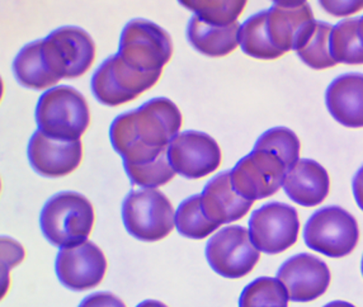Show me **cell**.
Listing matches in <instances>:
<instances>
[{"label":"cell","instance_id":"1","mask_svg":"<svg viewBox=\"0 0 363 307\" xmlns=\"http://www.w3.org/2000/svg\"><path fill=\"white\" fill-rule=\"evenodd\" d=\"M183 117L176 103L159 96L116 117L109 127V140L123 165L150 163L168 152L179 135Z\"/></svg>","mask_w":363,"mask_h":307},{"label":"cell","instance_id":"2","mask_svg":"<svg viewBox=\"0 0 363 307\" xmlns=\"http://www.w3.org/2000/svg\"><path fill=\"white\" fill-rule=\"evenodd\" d=\"M94 208L89 199L73 191L57 193L43 206L40 226L51 245L74 247L86 241L94 226Z\"/></svg>","mask_w":363,"mask_h":307},{"label":"cell","instance_id":"3","mask_svg":"<svg viewBox=\"0 0 363 307\" xmlns=\"http://www.w3.org/2000/svg\"><path fill=\"white\" fill-rule=\"evenodd\" d=\"M36 123L49 138L78 141L89 127L91 111L80 91L69 85H57L40 96Z\"/></svg>","mask_w":363,"mask_h":307},{"label":"cell","instance_id":"4","mask_svg":"<svg viewBox=\"0 0 363 307\" xmlns=\"http://www.w3.org/2000/svg\"><path fill=\"white\" fill-rule=\"evenodd\" d=\"M122 220L138 240H163L176 228V212L168 197L157 189L131 191L122 203Z\"/></svg>","mask_w":363,"mask_h":307},{"label":"cell","instance_id":"5","mask_svg":"<svg viewBox=\"0 0 363 307\" xmlns=\"http://www.w3.org/2000/svg\"><path fill=\"white\" fill-rule=\"evenodd\" d=\"M117 55L143 72H162L173 55L169 33L147 19L130 21L122 30Z\"/></svg>","mask_w":363,"mask_h":307},{"label":"cell","instance_id":"6","mask_svg":"<svg viewBox=\"0 0 363 307\" xmlns=\"http://www.w3.org/2000/svg\"><path fill=\"white\" fill-rule=\"evenodd\" d=\"M359 239L356 218L339 206L314 212L303 228L305 244L329 258H343L354 250Z\"/></svg>","mask_w":363,"mask_h":307},{"label":"cell","instance_id":"7","mask_svg":"<svg viewBox=\"0 0 363 307\" xmlns=\"http://www.w3.org/2000/svg\"><path fill=\"white\" fill-rule=\"evenodd\" d=\"M160 77L162 72L135 70L116 54L106 59L93 74L91 91L98 102L117 107L152 89Z\"/></svg>","mask_w":363,"mask_h":307},{"label":"cell","instance_id":"8","mask_svg":"<svg viewBox=\"0 0 363 307\" xmlns=\"http://www.w3.org/2000/svg\"><path fill=\"white\" fill-rule=\"evenodd\" d=\"M260 252L253 245L249 230L242 226H228L207 241L206 259L221 277H245L259 262Z\"/></svg>","mask_w":363,"mask_h":307},{"label":"cell","instance_id":"9","mask_svg":"<svg viewBox=\"0 0 363 307\" xmlns=\"http://www.w3.org/2000/svg\"><path fill=\"white\" fill-rule=\"evenodd\" d=\"M250 240L259 252L279 254L292 247L300 231L298 213L292 206L269 202L252 212L249 218Z\"/></svg>","mask_w":363,"mask_h":307},{"label":"cell","instance_id":"10","mask_svg":"<svg viewBox=\"0 0 363 307\" xmlns=\"http://www.w3.org/2000/svg\"><path fill=\"white\" fill-rule=\"evenodd\" d=\"M289 168L272 151L255 150L240 159L231 170L236 192L249 201L267 199L284 186Z\"/></svg>","mask_w":363,"mask_h":307},{"label":"cell","instance_id":"11","mask_svg":"<svg viewBox=\"0 0 363 307\" xmlns=\"http://www.w3.org/2000/svg\"><path fill=\"white\" fill-rule=\"evenodd\" d=\"M46 54L60 79L83 77L96 60L91 35L75 26H64L43 38Z\"/></svg>","mask_w":363,"mask_h":307},{"label":"cell","instance_id":"12","mask_svg":"<svg viewBox=\"0 0 363 307\" xmlns=\"http://www.w3.org/2000/svg\"><path fill=\"white\" fill-rule=\"evenodd\" d=\"M168 159L174 172L187 179H201L218 170L221 149L216 140L201 131H184L170 143Z\"/></svg>","mask_w":363,"mask_h":307},{"label":"cell","instance_id":"13","mask_svg":"<svg viewBox=\"0 0 363 307\" xmlns=\"http://www.w3.org/2000/svg\"><path fill=\"white\" fill-rule=\"evenodd\" d=\"M55 271L64 287L86 291L104 281L107 259L94 242L84 241L74 247H61L55 262Z\"/></svg>","mask_w":363,"mask_h":307},{"label":"cell","instance_id":"14","mask_svg":"<svg viewBox=\"0 0 363 307\" xmlns=\"http://www.w3.org/2000/svg\"><path fill=\"white\" fill-rule=\"evenodd\" d=\"M262 13L267 38L281 56L296 50L303 32L314 21L306 1H274Z\"/></svg>","mask_w":363,"mask_h":307},{"label":"cell","instance_id":"15","mask_svg":"<svg viewBox=\"0 0 363 307\" xmlns=\"http://www.w3.org/2000/svg\"><path fill=\"white\" fill-rule=\"evenodd\" d=\"M277 278L287 289L291 301L310 302L327 292L332 276L323 260L301 253L291 257L279 267Z\"/></svg>","mask_w":363,"mask_h":307},{"label":"cell","instance_id":"16","mask_svg":"<svg viewBox=\"0 0 363 307\" xmlns=\"http://www.w3.org/2000/svg\"><path fill=\"white\" fill-rule=\"evenodd\" d=\"M33 170L46 178H61L73 173L83 160L82 141H64L46 136L37 130L27 147Z\"/></svg>","mask_w":363,"mask_h":307},{"label":"cell","instance_id":"17","mask_svg":"<svg viewBox=\"0 0 363 307\" xmlns=\"http://www.w3.org/2000/svg\"><path fill=\"white\" fill-rule=\"evenodd\" d=\"M201 205L207 218L218 226L234 223L248 213L253 201L244 199L231 183V170H226L207 182L201 193Z\"/></svg>","mask_w":363,"mask_h":307},{"label":"cell","instance_id":"18","mask_svg":"<svg viewBox=\"0 0 363 307\" xmlns=\"http://www.w3.org/2000/svg\"><path fill=\"white\" fill-rule=\"evenodd\" d=\"M284 191L303 207H315L327 199L330 179L325 168L311 159H298L286 173Z\"/></svg>","mask_w":363,"mask_h":307},{"label":"cell","instance_id":"19","mask_svg":"<svg viewBox=\"0 0 363 307\" xmlns=\"http://www.w3.org/2000/svg\"><path fill=\"white\" fill-rule=\"evenodd\" d=\"M325 103L329 113L340 125L363 127V74L347 72L328 86Z\"/></svg>","mask_w":363,"mask_h":307},{"label":"cell","instance_id":"20","mask_svg":"<svg viewBox=\"0 0 363 307\" xmlns=\"http://www.w3.org/2000/svg\"><path fill=\"white\" fill-rule=\"evenodd\" d=\"M240 26L239 22L226 27L212 26L202 22L194 14L188 22V43L200 54L208 57H223L239 46Z\"/></svg>","mask_w":363,"mask_h":307},{"label":"cell","instance_id":"21","mask_svg":"<svg viewBox=\"0 0 363 307\" xmlns=\"http://www.w3.org/2000/svg\"><path fill=\"white\" fill-rule=\"evenodd\" d=\"M13 72L19 84L33 91H49L60 82L45 56L43 40L27 43L21 48L13 61Z\"/></svg>","mask_w":363,"mask_h":307},{"label":"cell","instance_id":"22","mask_svg":"<svg viewBox=\"0 0 363 307\" xmlns=\"http://www.w3.org/2000/svg\"><path fill=\"white\" fill-rule=\"evenodd\" d=\"M332 30V24L314 19L303 32V38L295 51L303 62L311 69L323 70L337 65L330 55Z\"/></svg>","mask_w":363,"mask_h":307},{"label":"cell","instance_id":"23","mask_svg":"<svg viewBox=\"0 0 363 307\" xmlns=\"http://www.w3.org/2000/svg\"><path fill=\"white\" fill-rule=\"evenodd\" d=\"M330 55L337 64L362 65L363 43L358 32V18L345 19L333 26Z\"/></svg>","mask_w":363,"mask_h":307},{"label":"cell","instance_id":"24","mask_svg":"<svg viewBox=\"0 0 363 307\" xmlns=\"http://www.w3.org/2000/svg\"><path fill=\"white\" fill-rule=\"evenodd\" d=\"M181 6L207 24L226 27L236 23L247 6L244 0H181Z\"/></svg>","mask_w":363,"mask_h":307},{"label":"cell","instance_id":"25","mask_svg":"<svg viewBox=\"0 0 363 307\" xmlns=\"http://www.w3.org/2000/svg\"><path fill=\"white\" fill-rule=\"evenodd\" d=\"M290 297L279 278L260 277L242 289L239 307H289Z\"/></svg>","mask_w":363,"mask_h":307},{"label":"cell","instance_id":"26","mask_svg":"<svg viewBox=\"0 0 363 307\" xmlns=\"http://www.w3.org/2000/svg\"><path fill=\"white\" fill-rule=\"evenodd\" d=\"M176 228L178 233L188 239L201 240L211 235L218 225L212 223L203 213L201 194H194L182 202L176 212Z\"/></svg>","mask_w":363,"mask_h":307},{"label":"cell","instance_id":"27","mask_svg":"<svg viewBox=\"0 0 363 307\" xmlns=\"http://www.w3.org/2000/svg\"><path fill=\"white\" fill-rule=\"evenodd\" d=\"M239 46L244 54L259 60H274L281 57L267 38L262 12L249 17L240 26Z\"/></svg>","mask_w":363,"mask_h":307},{"label":"cell","instance_id":"28","mask_svg":"<svg viewBox=\"0 0 363 307\" xmlns=\"http://www.w3.org/2000/svg\"><path fill=\"white\" fill-rule=\"evenodd\" d=\"M300 140L287 127H273L262 133L255 141V150H268L277 154L290 169L300 159Z\"/></svg>","mask_w":363,"mask_h":307},{"label":"cell","instance_id":"29","mask_svg":"<svg viewBox=\"0 0 363 307\" xmlns=\"http://www.w3.org/2000/svg\"><path fill=\"white\" fill-rule=\"evenodd\" d=\"M123 168L133 186H139L144 189H155L165 186L167 183L173 181L177 174L170 165L168 152L150 163L139 165L125 164Z\"/></svg>","mask_w":363,"mask_h":307},{"label":"cell","instance_id":"30","mask_svg":"<svg viewBox=\"0 0 363 307\" xmlns=\"http://www.w3.org/2000/svg\"><path fill=\"white\" fill-rule=\"evenodd\" d=\"M25 249L19 242L8 236L1 238V278L4 292L6 289V278L9 277V271L25 259Z\"/></svg>","mask_w":363,"mask_h":307},{"label":"cell","instance_id":"31","mask_svg":"<svg viewBox=\"0 0 363 307\" xmlns=\"http://www.w3.org/2000/svg\"><path fill=\"white\" fill-rule=\"evenodd\" d=\"M320 6L325 12L334 17H348L363 9V1H320Z\"/></svg>","mask_w":363,"mask_h":307},{"label":"cell","instance_id":"32","mask_svg":"<svg viewBox=\"0 0 363 307\" xmlns=\"http://www.w3.org/2000/svg\"><path fill=\"white\" fill-rule=\"evenodd\" d=\"M78 307H126V305L111 292H96L86 296Z\"/></svg>","mask_w":363,"mask_h":307},{"label":"cell","instance_id":"33","mask_svg":"<svg viewBox=\"0 0 363 307\" xmlns=\"http://www.w3.org/2000/svg\"><path fill=\"white\" fill-rule=\"evenodd\" d=\"M352 189H353V196L357 202L358 207L363 211V165L358 169L357 173L353 177Z\"/></svg>","mask_w":363,"mask_h":307},{"label":"cell","instance_id":"34","mask_svg":"<svg viewBox=\"0 0 363 307\" xmlns=\"http://www.w3.org/2000/svg\"><path fill=\"white\" fill-rule=\"evenodd\" d=\"M136 307H168L164 305L163 302L155 301V300H146V301L140 302Z\"/></svg>","mask_w":363,"mask_h":307},{"label":"cell","instance_id":"35","mask_svg":"<svg viewBox=\"0 0 363 307\" xmlns=\"http://www.w3.org/2000/svg\"><path fill=\"white\" fill-rule=\"evenodd\" d=\"M323 307H356L354 305H352L350 302L345 301H333L329 302L325 306Z\"/></svg>","mask_w":363,"mask_h":307},{"label":"cell","instance_id":"36","mask_svg":"<svg viewBox=\"0 0 363 307\" xmlns=\"http://www.w3.org/2000/svg\"><path fill=\"white\" fill-rule=\"evenodd\" d=\"M358 32H359V37L363 43V16L358 18Z\"/></svg>","mask_w":363,"mask_h":307},{"label":"cell","instance_id":"37","mask_svg":"<svg viewBox=\"0 0 363 307\" xmlns=\"http://www.w3.org/2000/svg\"><path fill=\"white\" fill-rule=\"evenodd\" d=\"M361 272H362V276H363V257H362V262H361Z\"/></svg>","mask_w":363,"mask_h":307}]
</instances>
